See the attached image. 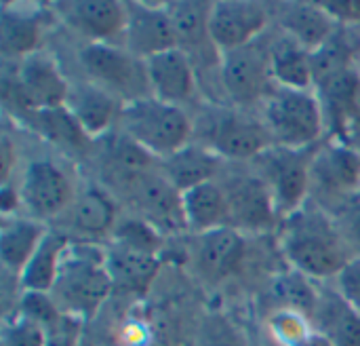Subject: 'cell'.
I'll return each instance as SVG.
<instances>
[{
    "label": "cell",
    "instance_id": "1",
    "mask_svg": "<svg viewBox=\"0 0 360 346\" xmlns=\"http://www.w3.org/2000/svg\"><path fill=\"white\" fill-rule=\"evenodd\" d=\"M278 247L291 271L314 283L335 281L354 258L338 218L312 201L281 220Z\"/></svg>",
    "mask_w": 360,
    "mask_h": 346
},
{
    "label": "cell",
    "instance_id": "2",
    "mask_svg": "<svg viewBox=\"0 0 360 346\" xmlns=\"http://www.w3.org/2000/svg\"><path fill=\"white\" fill-rule=\"evenodd\" d=\"M114 292L108 252L99 243L72 241L51 296L57 309L82 323L91 321Z\"/></svg>",
    "mask_w": 360,
    "mask_h": 346
},
{
    "label": "cell",
    "instance_id": "3",
    "mask_svg": "<svg viewBox=\"0 0 360 346\" xmlns=\"http://www.w3.org/2000/svg\"><path fill=\"white\" fill-rule=\"evenodd\" d=\"M118 125L131 142L160 161L188 146L196 127L186 108L165 104L152 95L124 104Z\"/></svg>",
    "mask_w": 360,
    "mask_h": 346
},
{
    "label": "cell",
    "instance_id": "4",
    "mask_svg": "<svg viewBox=\"0 0 360 346\" xmlns=\"http://www.w3.org/2000/svg\"><path fill=\"white\" fill-rule=\"evenodd\" d=\"M264 123L274 146L310 150L323 144L327 123L314 89L274 87L264 101Z\"/></svg>",
    "mask_w": 360,
    "mask_h": 346
},
{
    "label": "cell",
    "instance_id": "5",
    "mask_svg": "<svg viewBox=\"0 0 360 346\" xmlns=\"http://www.w3.org/2000/svg\"><path fill=\"white\" fill-rule=\"evenodd\" d=\"M310 194L319 199L316 205L323 209L331 203L340 207L338 211L360 199L359 148L329 137L316 146L310 169Z\"/></svg>",
    "mask_w": 360,
    "mask_h": 346
},
{
    "label": "cell",
    "instance_id": "6",
    "mask_svg": "<svg viewBox=\"0 0 360 346\" xmlns=\"http://www.w3.org/2000/svg\"><path fill=\"white\" fill-rule=\"evenodd\" d=\"M314 148L293 150L283 146H270L253 163V171L268 186L281 220L297 211L310 201V169Z\"/></svg>",
    "mask_w": 360,
    "mask_h": 346
},
{
    "label": "cell",
    "instance_id": "7",
    "mask_svg": "<svg viewBox=\"0 0 360 346\" xmlns=\"http://www.w3.org/2000/svg\"><path fill=\"white\" fill-rule=\"evenodd\" d=\"M224 161L253 163L274 146L264 118H255L240 108H215L205 114V142Z\"/></svg>",
    "mask_w": 360,
    "mask_h": 346
},
{
    "label": "cell",
    "instance_id": "8",
    "mask_svg": "<svg viewBox=\"0 0 360 346\" xmlns=\"http://www.w3.org/2000/svg\"><path fill=\"white\" fill-rule=\"evenodd\" d=\"M80 63L89 82L105 89L122 104L152 95L146 61L120 44H84Z\"/></svg>",
    "mask_w": 360,
    "mask_h": 346
},
{
    "label": "cell",
    "instance_id": "9",
    "mask_svg": "<svg viewBox=\"0 0 360 346\" xmlns=\"http://www.w3.org/2000/svg\"><path fill=\"white\" fill-rule=\"evenodd\" d=\"M219 76L230 101L240 110L264 104L276 87L268 47L259 42L219 55Z\"/></svg>",
    "mask_w": 360,
    "mask_h": 346
},
{
    "label": "cell",
    "instance_id": "10",
    "mask_svg": "<svg viewBox=\"0 0 360 346\" xmlns=\"http://www.w3.org/2000/svg\"><path fill=\"white\" fill-rule=\"evenodd\" d=\"M72 85L63 76L57 61L42 51L19 61L13 82H4V91H13L17 108L30 112L65 108Z\"/></svg>",
    "mask_w": 360,
    "mask_h": 346
},
{
    "label": "cell",
    "instance_id": "11",
    "mask_svg": "<svg viewBox=\"0 0 360 346\" xmlns=\"http://www.w3.org/2000/svg\"><path fill=\"white\" fill-rule=\"evenodd\" d=\"M76 192L70 173L53 159H34L23 169L19 194L30 218L46 222L68 214Z\"/></svg>",
    "mask_w": 360,
    "mask_h": 346
},
{
    "label": "cell",
    "instance_id": "12",
    "mask_svg": "<svg viewBox=\"0 0 360 346\" xmlns=\"http://www.w3.org/2000/svg\"><path fill=\"white\" fill-rule=\"evenodd\" d=\"M232 216V228L253 235L270 233L281 226V214L268 190L255 171L249 173H230L226 180H219Z\"/></svg>",
    "mask_w": 360,
    "mask_h": 346
},
{
    "label": "cell",
    "instance_id": "13",
    "mask_svg": "<svg viewBox=\"0 0 360 346\" xmlns=\"http://www.w3.org/2000/svg\"><path fill=\"white\" fill-rule=\"evenodd\" d=\"M270 8L262 2H213L209 4V38L217 55L249 47L266 32Z\"/></svg>",
    "mask_w": 360,
    "mask_h": 346
},
{
    "label": "cell",
    "instance_id": "14",
    "mask_svg": "<svg viewBox=\"0 0 360 346\" xmlns=\"http://www.w3.org/2000/svg\"><path fill=\"white\" fill-rule=\"evenodd\" d=\"M127 27L122 47L135 57L148 61L165 51L177 49V34L165 2H124Z\"/></svg>",
    "mask_w": 360,
    "mask_h": 346
},
{
    "label": "cell",
    "instance_id": "15",
    "mask_svg": "<svg viewBox=\"0 0 360 346\" xmlns=\"http://www.w3.org/2000/svg\"><path fill=\"white\" fill-rule=\"evenodd\" d=\"M131 197L137 214L150 224H154L160 233H177L186 228L181 192L165 178L162 171L133 173Z\"/></svg>",
    "mask_w": 360,
    "mask_h": 346
},
{
    "label": "cell",
    "instance_id": "16",
    "mask_svg": "<svg viewBox=\"0 0 360 346\" xmlns=\"http://www.w3.org/2000/svg\"><path fill=\"white\" fill-rule=\"evenodd\" d=\"M63 21L78 32L86 44H120L124 42L127 4L124 2H68L57 6Z\"/></svg>",
    "mask_w": 360,
    "mask_h": 346
},
{
    "label": "cell",
    "instance_id": "17",
    "mask_svg": "<svg viewBox=\"0 0 360 346\" xmlns=\"http://www.w3.org/2000/svg\"><path fill=\"white\" fill-rule=\"evenodd\" d=\"M146 68H148L152 97L179 108H184L196 97L198 93L196 70L192 57L179 47L148 59Z\"/></svg>",
    "mask_w": 360,
    "mask_h": 346
},
{
    "label": "cell",
    "instance_id": "18",
    "mask_svg": "<svg viewBox=\"0 0 360 346\" xmlns=\"http://www.w3.org/2000/svg\"><path fill=\"white\" fill-rule=\"evenodd\" d=\"M247 241L236 228H219L198 235L194 245V260L198 273L213 283H221L232 277L245 260Z\"/></svg>",
    "mask_w": 360,
    "mask_h": 346
},
{
    "label": "cell",
    "instance_id": "19",
    "mask_svg": "<svg viewBox=\"0 0 360 346\" xmlns=\"http://www.w3.org/2000/svg\"><path fill=\"white\" fill-rule=\"evenodd\" d=\"M72 230L80 237V241L97 243L99 239H105L114 235V228L120 220L118 207L114 197L95 184L84 186L76 192V199L68 211Z\"/></svg>",
    "mask_w": 360,
    "mask_h": 346
},
{
    "label": "cell",
    "instance_id": "20",
    "mask_svg": "<svg viewBox=\"0 0 360 346\" xmlns=\"http://www.w3.org/2000/svg\"><path fill=\"white\" fill-rule=\"evenodd\" d=\"M46 13L38 4H2L0 49L6 57L25 59L40 51Z\"/></svg>",
    "mask_w": 360,
    "mask_h": 346
},
{
    "label": "cell",
    "instance_id": "21",
    "mask_svg": "<svg viewBox=\"0 0 360 346\" xmlns=\"http://www.w3.org/2000/svg\"><path fill=\"white\" fill-rule=\"evenodd\" d=\"M316 336L329 346H360V313L333 288H321L312 313Z\"/></svg>",
    "mask_w": 360,
    "mask_h": 346
},
{
    "label": "cell",
    "instance_id": "22",
    "mask_svg": "<svg viewBox=\"0 0 360 346\" xmlns=\"http://www.w3.org/2000/svg\"><path fill=\"white\" fill-rule=\"evenodd\" d=\"M122 106L124 104L118 97H114L112 93L93 82L72 85L65 104L68 112L74 116V121L80 125L89 140L105 135L112 129V125L120 121Z\"/></svg>",
    "mask_w": 360,
    "mask_h": 346
},
{
    "label": "cell",
    "instance_id": "23",
    "mask_svg": "<svg viewBox=\"0 0 360 346\" xmlns=\"http://www.w3.org/2000/svg\"><path fill=\"white\" fill-rule=\"evenodd\" d=\"M278 23L283 34L291 36L312 53L321 49L327 40H331L342 27L338 19L325 8V4L314 2L283 4L278 8Z\"/></svg>",
    "mask_w": 360,
    "mask_h": 346
},
{
    "label": "cell",
    "instance_id": "24",
    "mask_svg": "<svg viewBox=\"0 0 360 346\" xmlns=\"http://www.w3.org/2000/svg\"><path fill=\"white\" fill-rule=\"evenodd\" d=\"M49 230L51 228L36 218H27V216L2 218V224H0L2 268L19 279Z\"/></svg>",
    "mask_w": 360,
    "mask_h": 346
},
{
    "label": "cell",
    "instance_id": "25",
    "mask_svg": "<svg viewBox=\"0 0 360 346\" xmlns=\"http://www.w3.org/2000/svg\"><path fill=\"white\" fill-rule=\"evenodd\" d=\"M186 228L205 235L219 228H232V216L226 190L219 180L207 182L181 194Z\"/></svg>",
    "mask_w": 360,
    "mask_h": 346
},
{
    "label": "cell",
    "instance_id": "26",
    "mask_svg": "<svg viewBox=\"0 0 360 346\" xmlns=\"http://www.w3.org/2000/svg\"><path fill=\"white\" fill-rule=\"evenodd\" d=\"M221 165L224 159H219L213 150L202 144L190 142L188 146L162 161V173L184 194L196 186L215 182Z\"/></svg>",
    "mask_w": 360,
    "mask_h": 346
},
{
    "label": "cell",
    "instance_id": "27",
    "mask_svg": "<svg viewBox=\"0 0 360 346\" xmlns=\"http://www.w3.org/2000/svg\"><path fill=\"white\" fill-rule=\"evenodd\" d=\"M105 252H108V271L114 290L141 296L152 288L160 271V256L129 249L116 243H110Z\"/></svg>",
    "mask_w": 360,
    "mask_h": 346
},
{
    "label": "cell",
    "instance_id": "28",
    "mask_svg": "<svg viewBox=\"0 0 360 346\" xmlns=\"http://www.w3.org/2000/svg\"><path fill=\"white\" fill-rule=\"evenodd\" d=\"M270 72L276 87L285 89H314L312 51L287 34L276 36L268 44Z\"/></svg>",
    "mask_w": 360,
    "mask_h": 346
},
{
    "label": "cell",
    "instance_id": "29",
    "mask_svg": "<svg viewBox=\"0 0 360 346\" xmlns=\"http://www.w3.org/2000/svg\"><path fill=\"white\" fill-rule=\"evenodd\" d=\"M70 243H72V239L68 235L51 228L19 277L21 292L51 294V290L55 288V281L59 277L63 256H65Z\"/></svg>",
    "mask_w": 360,
    "mask_h": 346
},
{
    "label": "cell",
    "instance_id": "30",
    "mask_svg": "<svg viewBox=\"0 0 360 346\" xmlns=\"http://www.w3.org/2000/svg\"><path fill=\"white\" fill-rule=\"evenodd\" d=\"M27 118H32V125L36 123V129L53 144L76 150L82 148L89 137L80 129V125L74 121V116L68 112V108H55V110H38L30 112Z\"/></svg>",
    "mask_w": 360,
    "mask_h": 346
},
{
    "label": "cell",
    "instance_id": "31",
    "mask_svg": "<svg viewBox=\"0 0 360 346\" xmlns=\"http://www.w3.org/2000/svg\"><path fill=\"white\" fill-rule=\"evenodd\" d=\"M268 332L278 346H310L319 336L312 319L300 311L276 307L268 317Z\"/></svg>",
    "mask_w": 360,
    "mask_h": 346
},
{
    "label": "cell",
    "instance_id": "32",
    "mask_svg": "<svg viewBox=\"0 0 360 346\" xmlns=\"http://www.w3.org/2000/svg\"><path fill=\"white\" fill-rule=\"evenodd\" d=\"M167 6H169L181 51H188V47H192V44H200L202 40L211 42V38H209V4L173 2Z\"/></svg>",
    "mask_w": 360,
    "mask_h": 346
},
{
    "label": "cell",
    "instance_id": "33",
    "mask_svg": "<svg viewBox=\"0 0 360 346\" xmlns=\"http://www.w3.org/2000/svg\"><path fill=\"white\" fill-rule=\"evenodd\" d=\"M272 292L278 298L283 309L300 311L312 319V313H314V307L319 300V292H321L314 288L312 279H308L295 271H289V273H283L274 279Z\"/></svg>",
    "mask_w": 360,
    "mask_h": 346
},
{
    "label": "cell",
    "instance_id": "34",
    "mask_svg": "<svg viewBox=\"0 0 360 346\" xmlns=\"http://www.w3.org/2000/svg\"><path fill=\"white\" fill-rule=\"evenodd\" d=\"M110 243L160 256L165 239H162V233L154 224H150L141 216H131V218H120L118 220Z\"/></svg>",
    "mask_w": 360,
    "mask_h": 346
},
{
    "label": "cell",
    "instance_id": "35",
    "mask_svg": "<svg viewBox=\"0 0 360 346\" xmlns=\"http://www.w3.org/2000/svg\"><path fill=\"white\" fill-rule=\"evenodd\" d=\"M46 342H49L46 328L40 326L38 321L21 315L19 311L4 317L2 332H0L2 346H46Z\"/></svg>",
    "mask_w": 360,
    "mask_h": 346
},
{
    "label": "cell",
    "instance_id": "36",
    "mask_svg": "<svg viewBox=\"0 0 360 346\" xmlns=\"http://www.w3.org/2000/svg\"><path fill=\"white\" fill-rule=\"evenodd\" d=\"M196 346H247V342L228 317L213 313L200 323Z\"/></svg>",
    "mask_w": 360,
    "mask_h": 346
},
{
    "label": "cell",
    "instance_id": "37",
    "mask_svg": "<svg viewBox=\"0 0 360 346\" xmlns=\"http://www.w3.org/2000/svg\"><path fill=\"white\" fill-rule=\"evenodd\" d=\"M338 218V224L354 254V258H360V199L346 205L342 211L333 214Z\"/></svg>",
    "mask_w": 360,
    "mask_h": 346
},
{
    "label": "cell",
    "instance_id": "38",
    "mask_svg": "<svg viewBox=\"0 0 360 346\" xmlns=\"http://www.w3.org/2000/svg\"><path fill=\"white\" fill-rule=\"evenodd\" d=\"M335 290L360 313V258H352L350 264L333 281Z\"/></svg>",
    "mask_w": 360,
    "mask_h": 346
},
{
    "label": "cell",
    "instance_id": "39",
    "mask_svg": "<svg viewBox=\"0 0 360 346\" xmlns=\"http://www.w3.org/2000/svg\"><path fill=\"white\" fill-rule=\"evenodd\" d=\"M82 321L63 315L55 326H51L46 330L49 334V342L46 346H78V338L82 332Z\"/></svg>",
    "mask_w": 360,
    "mask_h": 346
},
{
    "label": "cell",
    "instance_id": "40",
    "mask_svg": "<svg viewBox=\"0 0 360 346\" xmlns=\"http://www.w3.org/2000/svg\"><path fill=\"white\" fill-rule=\"evenodd\" d=\"M342 27H360V2H323Z\"/></svg>",
    "mask_w": 360,
    "mask_h": 346
},
{
    "label": "cell",
    "instance_id": "41",
    "mask_svg": "<svg viewBox=\"0 0 360 346\" xmlns=\"http://www.w3.org/2000/svg\"><path fill=\"white\" fill-rule=\"evenodd\" d=\"M0 154H2V184H8V178L13 173V167H15V159H17V146L11 142L8 135L2 137V148H0Z\"/></svg>",
    "mask_w": 360,
    "mask_h": 346
},
{
    "label": "cell",
    "instance_id": "42",
    "mask_svg": "<svg viewBox=\"0 0 360 346\" xmlns=\"http://www.w3.org/2000/svg\"><path fill=\"white\" fill-rule=\"evenodd\" d=\"M356 72L360 74V49H359V55H356Z\"/></svg>",
    "mask_w": 360,
    "mask_h": 346
},
{
    "label": "cell",
    "instance_id": "43",
    "mask_svg": "<svg viewBox=\"0 0 360 346\" xmlns=\"http://www.w3.org/2000/svg\"><path fill=\"white\" fill-rule=\"evenodd\" d=\"M150 346H162V345H156V342H152V345H150Z\"/></svg>",
    "mask_w": 360,
    "mask_h": 346
}]
</instances>
